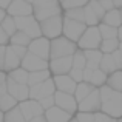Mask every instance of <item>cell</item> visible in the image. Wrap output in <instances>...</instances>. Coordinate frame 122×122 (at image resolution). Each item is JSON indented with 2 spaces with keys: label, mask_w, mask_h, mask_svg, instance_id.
I'll list each match as a JSON object with an SVG mask.
<instances>
[{
  "label": "cell",
  "mask_w": 122,
  "mask_h": 122,
  "mask_svg": "<svg viewBox=\"0 0 122 122\" xmlns=\"http://www.w3.org/2000/svg\"><path fill=\"white\" fill-rule=\"evenodd\" d=\"M101 93V111L113 119L122 117V93L111 90L108 85L99 88Z\"/></svg>",
  "instance_id": "cell-1"
},
{
  "label": "cell",
  "mask_w": 122,
  "mask_h": 122,
  "mask_svg": "<svg viewBox=\"0 0 122 122\" xmlns=\"http://www.w3.org/2000/svg\"><path fill=\"white\" fill-rule=\"evenodd\" d=\"M33 15L37 22L50 19L53 15H59L63 12L59 0H34L33 2Z\"/></svg>",
  "instance_id": "cell-2"
},
{
  "label": "cell",
  "mask_w": 122,
  "mask_h": 122,
  "mask_svg": "<svg viewBox=\"0 0 122 122\" xmlns=\"http://www.w3.org/2000/svg\"><path fill=\"white\" fill-rule=\"evenodd\" d=\"M77 43L71 42L70 39H66L65 36L56 37L51 40L50 45V59H59V57H66V56H73L77 51Z\"/></svg>",
  "instance_id": "cell-3"
},
{
  "label": "cell",
  "mask_w": 122,
  "mask_h": 122,
  "mask_svg": "<svg viewBox=\"0 0 122 122\" xmlns=\"http://www.w3.org/2000/svg\"><path fill=\"white\" fill-rule=\"evenodd\" d=\"M40 23V31L42 36L46 37V39L53 40L56 37L62 36V30H63V15H53L50 19H45V20L39 22Z\"/></svg>",
  "instance_id": "cell-4"
},
{
  "label": "cell",
  "mask_w": 122,
  "mask_h": 122,
  "mask_svg": "<svg viewBox=\"0 0 122 122\" xmlns=\"http://www.w3.org/2000/svg\"><path fill=\"white\" fill-rule=\"evenodd\" d=\"M15 19V25H17V30L25 33L31 40L37 39L42 36L40 31V23L36 20L34 15H25V17H14Z\"/></svg>",
  "instance_id": "cell-5"
},
{
  "label": "cell",
  "mask_w": 122,
  "mask_h": 122,
  "mask_svg": "<svg viewBox=\"0 0 122 122\" xmlns=\"http://www.w3.org/2000/svg\"><path fill=\"white\" fill-rule=\"evenodd\" d=\"M101 33H99V28L97 26H86L85 33L82 34V37L77 42V48L82 51L85 50H99L101 46Z\"/></svg>",
  "instance_id": "cell-6"
},
{
  "label": "cell",
  "mask_w": 122,
  "mask_h": 122,
  "mask_svg": "<svg viewBox=\"0 0 122 122\" xmlns=\"http://www.w3.org/2000/svg\"><path fill=\"white\" fill-rule=\"evenodd\" d=\"M86 25L83 22H76L71 19H65L63 17V30H62V36H65L66 39H70L71 42L77 43L79 39L82 37V34L85 33Z\"/></svg>",
  "instance_id": "cell-7"
},
{
  "label": "cell",
  "mask_w": 122,
  "mask_h": 122,
  "mask_svg": "<svg viewBox=\"0 0 122 122\" xmlns=\"http://www.w3.org/2000/svg\"><path fill=\"white\" fill-rule=\"evenodd\" d=\"M54 105L59 108H62L63 111L73 114L74 116L77 113V101H76L74 94L70 93H62V91H56L54 93Z\"/></svg>",
  "instance_id": "cell-8"
},
{
  "label": "cell",
  "mask_w": 122,
  "mask_h": 122,
  "mask_svg": "<svg viewBox=\"0 0 122 122\" xmlns=\"http://www.w3.org/2000/svg\"><path fill=\"white\" fill-rule=\"evenodd\" d=\"M54 93H56V85H54L53 77H50L48 81H45L42 83L30 86V99H34V101H40L43 97L53 96Z\"/></svg>",
  "instance_id": "cell-9"
},
{
  "label": "cell",
  "mask_w": 122,
  "mask_h": 122,
  "mask_svg": "<svg viewBox=\"0 0 122 122\" xmlns=\"http://www.w3.org/2000/svg\"><path fill=\"white\" fill-rule=\"evenodd\" d=\"M71 68H73V56H66V57H59V59H50L48 60V70H50L51 76L68 74Z\"/></svg>",
  "instance_id": "cell-10"
},
{
  "label": "cell",
  "mask_w": 122,
  "mask_h": 122,
  "mask_svg": "<svg viewBox=\"0 0 122 122\" xmlns=\"http://www.w3.org/2000/svg\"><path fill=\"white\" fill-rule=\"evenodd\" d=\"M77 111H83V113L101 111V93H99V88H94L82 102H79Z\"/></svg>",
  "instance_id": "cell-11"
},
{
  "label": "cell",
  "mask_w": 122,
  "mask_h": 122,
  "mask_svg": "<svg viewBox=\"0 0 122 122\" xmlns=\"http://www.w3.org/2000/svg\"><path fill=\"white\" fill-rule=\"evenodd\" d=\"M17 107H19V110L22 111V114H23V117H25L26 122H30L33 117L40 116V114L45 113V110L42 108L39 101H34V99H26V101H23V102H19Z\"/></svg>",
  "instance_id": "cell-12"
},
{
  "label": "cell",
  "mask_w": 122,
  "mask_h": 122,
  "mask_svg": "<svg viewBox=\"0 0 122 122\" xmlns=\"http://www.w3.org/2000/svg\"><path fill=\"white\" fill-rule=\"evenodd\" d=\"M50 45H51V40L46 39V37L40 36L37 39H33L28 45V51L36 56H39L40 59H45V60H50Z\"/></svg>",
  "instance_id": "cell-13"
},
{
  "label": "cell",
  "mask_w": 122,
  "mask_h": 122,
  "mask_svg": "<svg viewBox=\"0 0 122 122\" xmlns=\"http://www.w3.org/2000/svg\"><path fill=\"white\" fill-rule=\"evenodd\" d=\"M20 66L23 70H26L28 73L42 71V70H48V60L40 59L39 56H36V54H33V53H30V51H28V53L25 54V57L22 59Z\"/></svg>",
  "instance_id": "cell-14"
},
{
  "label": "cell",
  "mask_w": 122,
  "mask_h": 122,
  "mask_svg": "<svg viewBox=\"0 0 122 122\" xmlns=\"http://www.w3.org/2000/svg\"><path fill=\"white\" fill-rule=\"evenodd\" d=\"M6 91L12 96L17 102H23L30 99V86L25 83H17L12 79H6Z\"/></svg>",
  "instance_id": "cell-15"
},
{
  "label": "cell",
  "mask_w": 122,
  "mask_h": 122,
  "mask_svg": "<svg viewBox=\"0 0 122 122\" xmlns=\"http://www.w3.org/2000/svg\"><path fill=\"white\" fill-rule=\"evenodd\" d=\"M33 3H28L25 0H12L11 5L6 8V14L11 17H25L33 15Z\"/></svg>",
  "instance_id": "cell-16"
},
{
  "label": "cell",
  "mask_w": 122,
  "mask_h": 122,
  "mask_svg": "<svg viewBox=\"0 0 122 122\" xmlns=\"http://www.w3.org/2000/svg\"><path fill=\"white\" fill-rule=\"evenodd\" d=\"M54 85H56V91H62V93H70L74 94L77 83L73 81L68 74H62V76H53Z\"/></svg>",
  "instance_id": "cell-17"
},
{
  "label": "cell",
  "mask_w": 122,
  "mask_h": 122,
  "mask_svg": "<svg viewBox=\"0 0 122 122\" xmlns=\"http://www.w3.org/2000/svg\"><path fill=\"white\" fill-rule=\"evenodd\" d=\"M43 114H45V117H46L48 122H70L73 119V114L63 111L62 108L56 107V105L48 108V110H45Z\"/></svg>",
  "instance_id": "cell-18"
},
{
  "label": "cell",
  "mask_w": 122,
  "mask_h": 122,
  "mask_svg": "<svg viewBox=\"0 0 122 122\" xmlns=\"http://www.w3.org/2000/svg\"><path fill=\"white\" fill-rule=\"evenodd\" d=\"M22 59L14 53V50L11 48V45H6V51H5V66H3V71L9 73L12 70L19 68L20 66Z\"/></svg>",
  "instance_id": "cell-19"
},
{
  "label": "cell",
  "mask_w": 122,
  "mask_h": 122,
  "mask_svg": "<svg viewBox=\"0 0 122 122\" xmlns=\"http://www.w3.org/2000/svg\"><path fill=\"white\" fill-rule=\"evenodd\" d=\"M85 54V59H86V66L85 68L90 70H97L99 65H101V59H102V51L101 50H85L83 51Z\"/></svg>",
  "instance_id": "cell-20"
},
{
  "label": "cell",
  "mask_w": 122,
  "mask_h": 122,
  "mask_svg": "<svg viewBox=\"0 0 122 122\" xmlns=\"http://www.w3.org/2000/svg\"><path fill=\"white\" fill-rule=\"evenodd\" d=\"M102 23L110 25V26H114V28H119L122 25V19H121L119 9L113 8V9H110V11H107L105 15H104V19H102Z\"/></svg>",
  "instance_id": "cell-21"
},
{
  "label": "cell",
  "mask_w": 122,
  "mask_h": 122,
  "mask_svg": "<svg viewBox=\"0 0 122 122\" xmlns=\"http://www.w3.org/2000/svg\"><path fill=\"white\" fill-rule=\"evenodd\" d=\"M50 77H53L50 73V70H42V71H33L30 73L28 76V86H33V85H37V83H42L45 81H48Z\"/></svg>",
  "instance_id": "cell-22"
},
{
  "label": "cell",
  "mask_w": 122,
  "mask_h": 122,
  "mask_svg": "<svg viewBox=\"0 0 122 122\" xmlns=\"http://www.w3.org/2000/svg\"><path fill=\"white\" fill-rule=\"evenodd\" d=\"M105 85H108L111 90H114V91L122 93V70H116V71H113L111 74H108Z\"/></svg>",
  "instance_id": "cell-23"
},
{
  "label": "cell",
  "mask_w": 122,
  "mask_h": 122,
  "mask_svg": "<svg viewBox=\"0 0 122 122\" xmlns=\"http://www.w3.org/2000/svg\"><path fill=\"white\" fill-rule=\"evenodd\" d=\"M94 90V86L91 85V83H88V82H81V83H77V86H76V91H74V97H76V101H77V104L79 102H82L83 99L86 97V96L90 94V93Z\"/></svg>",
  "instance_id": "cell-24"
},
{
  "label": "cell",
  "mask_w": 122,
  "mask_h": 122,
  "mask_svg": "<svg viewBox=\"0 0 122 122\" xmlns=\"http://www.w3.org/2000/svg\"><path fill=\"white\" fill-rule=\"evenodd\" d=\"M107 77H108V74H105L101 68L93 70L91 77H90V82L88 83H91L94 88H101V86H104L105 83H107Z\"/></svg>",
  "instance_id": "cell-25"
},
{
  "label": "cell",
  "mask_w": 122,
  "mask_h": 122,
  "mask_svg": "<svg viewBox=\"0 0 122 122\" xmlns=\"http://www.w3.org/2000/svg\"><path fill=\"white\" fill-rule=\"evenodd\" d=\"M6 74H8V77L12 79L14 82L28 85V76H30V73H28L26 70H23L22 66H19V68L12 70V71H9V73H6Z\"/></svg>",
  "instance_id": "cell-26"
},
{
  "label": "cell",
  "mask_w": 122,
  "mask_h": 122,
  "mask_svg": "<svg viewBox=\"0 0 122 122\" xmlns=\"http://www.w3.org/2000/svg\"><path fill=\"white\" fill-rule=\"evenodd\" d=\"M99 68H101L105 74H111L113 71H116L117 66H116V63H114L113 56H111V54H104L102 59H101V65H99Z\"/></svg>",
  "instance_id": "cell-27"
},
{
  "label": "cell",
  "mask_w": 122,
  "mask_h": 122,
  "mask_svg": "<svg viewBox=\"0 0 122 122\" xmlns=\"http://www.w3.org/2000/svg\"><path fill=\"white\" fill-rule=\"evenodd\" d=\"M83 22H85L86 26H97L101 23L99 17L94 14V11L91 9L90 5H85L83 6Z\"/></svg>",
  "instance_id": "cell-28"
},
{
  "label": "cell",
  "mask_w": 122,
  "mask_h": 122,
  "mask_svg": "<svg viewBox=\"0 0 122 122\" xmlns=\"http://www.w3.org/2000/svg\"><path fill=\"white\" fill-rule=\"evenodd\" d=\"M119 48V40L117 39H102L99 50L102 51V54H111Z\"/></svg>",
  "instance_id": "cell-29"
},
{
  "label": "cell",
  "mask_w": 122,
  "mask_h": 122,
  "mask_svg": "<svg viewBox=\"0 0 122 122\" xmlns=\"http://www.w3.org/2000/svg\"><path fill=\"white\" fill-rule=\"evenodd\" d=\"M30 42H31L30 37H28L25 33L19 31V30L15 31V33L12 34L11 37H9V45H20V46H26V48H28Z\"/></svg>",
  "instance_id": "cell-30"
},
{
  "label": "cell",
  "mask_w": 122,
  "mask_h": 122,
  "mask_svg": "<svg viewBox=\"0 0 122 122\" xmlns=\"http://www.w3.org/2000/svg\"><path fill=\"white\" fill-rule=\"evenodd\" d=\"M17 104L19 102L15 101L9 93H5L3 96H0V110H2L3 113H6V111H9L11 108L17 107Z\"/></svg>",
  "instance_id": "cell-31"
},
{
  "label": "cell",
  "mask_w": 122,
  "mask_h": 122,
  "mask_svg": "<svg viewBox=\"0 0 122 122\" xmlns=\"http://www.w3.org/2000/svg\"><path fill=\"white\" fill-rule=\"evenodd\" d=\"M99 33H101L102 39H117V28L110 26V25H105V23H99Z\"/></svg>",
  "instance_id": "cell-32"
},
{
  "label": "cell",
  "mask_w": 122,
  "mask_h": 122,
  "mask_svg": "<svg viewBox=\"0 0 122 122\" xmlns=\"http://www.w3.org/2000/svg\"><path fill=\"white\" fill-rule=\"evenodd\" d=\"M0 26H2V30L6 33V36L11 37L12 34L17 31V25H15V19L11 17V15H6L5 19H3V22L0 23Z\"/></svg>",
  "instance_id": "cell-33"
},
{
  "label": "cell",
  "mask_w": 122,
  "mask_h": 122,
  "mask_svg": "<svg viewBox=\"0 0 122 122\" xmlns=\"http://www.w3.org/2000/svg\"><path fill=\"white\" fill-rule=\"evenodd\" d=\"M3 122H26V121H25L22 111L19 110V107H14V108H11L9 111H6V113H5Z\"/></svg>",
  "instance_id": "cell-34"
},
{
  "label": "cell",
  "mask_w": 122,
  "mask_h": 122,
  "mask_svg": "<svg viewBox=\"0 0 122 122\" xmlns=\"http://www.w3.org/2000/svg\"><path fill=\"white\" fill-rule=\"evenodd\" d=\"M65 19H71L76 22H83V8H73V9H65L62 12ZM85 23V22H83Z\"/></svg>",
  "instance_id": "cell-35"
},
{
  "label": "cell",
  "mask_w": 122,
  "mask_h": 122,
  "mask_svg": "<svg viewBox=\"0 0 122 122\" xmlns=\"http://www.w3.org/2000/svg\"><path fill=\"white\" fill-rule=\"evenodd\" d=\"M86 66V59H85V54H83L82 50H77L74 54H73V68H79L83 70Z\"/></svg>",
  "instance_id": "cell-36"
},
{
  "label": "cell",
  "mask_w": 122,
  "mask_h": 122,
  "mask_svg": "<svg viewBox=\"0 0 122 122\" xmlns=\"http://www.w3.org/2000/svg\"><path fill=\"white\" fill-rule=\"evenodd\" d=\"M90 0H63L60 5H62V9H73V8H83L85 5H88Z\"/></svg>",
  "instance_id": "cell-37"
},
{
  "label": "cell",
  "mask_w": 122,
  "mask_h": 122,
  "mask_svg": "<svg viewBox=\"0 0 122 122\" xmlns=\"http://www.w3.org/2000/svg\"><path fill=\"white\" fill-rule=\"evenodd\" d=\"M88 5L91 6V9L94 11V14L97 15V17H99V20L102 22V19H104L105 12H107V11H105L104 8H102V5H101L99 2H96V0H90V3H88Z\"/></svg>",
  "instance_id": "cell-38"
},
{
  "label": "cell",
  "mask_w": 122,
  "mask_h": 122,
  "mask_svg": "<svg viewBox=\"0 0 122 122\" xmlns=\"http://www.w3.org/2000/svg\"><path fill=\"white\" fill-rule=\"evenodd\" d=\"M77 122H94V113H83V111H77L74 114Z\"/></svg>",
  "instance_id": "cell-39"
},
{
  "label": "cell",
  "mask_w": 122,
  "mask_h": 122,
  "mask_svg": "<svg viewBox=\"0 0 122 122\" xmlns=\"http://www.w3.org/2000/svg\"><path fill=\"white\" fill-rule=\"evenodd\" d=\"M68 76L73 79L76 83H81L83 82V70H79V68H71L68 73Z\"/></svg>",
  "instance_id": "cell-40"
},
{
  "label": "cell",
  "mask_w": 122,
  "mask_h": 122,
  "mask_svg": "<svg viewBox=\"0 0 122 122\" xmlns=\"http://www.w3.org/2000/svg\"><path fill=\"white\" fill-rule=\"evenodd\" d=\"M39 104L42 105V108H43V110H48V108L54 107V94H53V96H48V97L40 99Z\"/></svg>",
  "instance_id": "cell-41"
},
{
  "label": "cell",
  "mask_w": 122,
  "mask_h": 122,
  "mask_svg": "<svg viewBox=\"0 0 122 122\" xmlns=\"http://www.w3.org/2000/svg\"><path fill=\"white\" fill-rule=\"evenodd\" d=\"M6 79H8V74L6 71H0V96H3L6 91Z\"/></svg>",
  "instance_id": "cell-42"
},
{
  "label": "cell",
  "mask_w": 122,
  "mask_h": 122,
  "mask_svg": "<svg viewBox=\"0 0 122 122\" xmlns=\"http://www.w3.org/2000/svg\"><path fill=\"white\" fill-rule=\"evenodd\" d=\"M11 48L14 50V53L17 54L20 59H23L25 54L28 53V48H26V46H20V45H11Z\"/></svg>",
  "instance_id": "cell-43"
},
{
  "label": "cell",
  "mask_w": 122,
  "mask_h": 122,
  "mask_svg": "<svg viewBox=\"0 0 122 122\" xmlns=\"http://www.w3.org/2000/svg\"><path fill=\"white\" fill-rule=\"evenodd\" d=\"M113 117H110L108 114L102 113V111H96L94 113V122H110Z\"/></svg>",
  "instance_id": "cell-44"
},
{
  "label": "cell",
  "mask_w": 122,
  "mask_h": 122,
  "mask_svg": "<svg viewBox=\"0 0 122 122\" xmlns=\"http://www.w3.org/2000/svg\"><path fill=\"white\" fill-rule=\"evenodd\" d=\"M111 56H113V59H114V63H116L117 70H122V53L119 50H116L114 53H111Z\"/></svg>",
  "instance_id": "cell-45"
},
{
  "label": "cell",
  "mask_w": 122,
  "mask_h": 122,
  "mask_svg": "<svg viewBox=\"0 0 122 122\" xmlns=\"http://www.w3.org/2000/svg\"><path fill=\"white\" fill-rule=\"evenodd\" d=\"M6 45H9V37L0 26V46H6Z\"/></svg>",
  "instance_id": "cell-46"
},
{
  "label": "cell",
  "mask_w": 122,
  "mask_h": 122,
  "mask_svg": "<svg viewBox=\"0 0 122 122\" xmlns=\"http://www.w3.org/2000/svg\"><path fill=\"white\" fill-rule=\"evenodd\" d=\"M5 51L6 46H0V71H3V66H5Z\"/></svg>",
  "instance_id": "cell-47"
},
{
  "label": "cell",
  "mask_w": 122,
  "mask_h": 122,
  "mask_svg": "<svg viewBox=\"0 0 122 122\" xmlns=\"http://www.w3.org/2000/svg\"><path fill=\"white\" fill-rule=\"evenodd\" d=\"M102 5V8L105 9V11H110V9H113L114 8V5H113V0H104V2H99Z\"/></svg>",
  "instance_id": "cell-48"
},
{
  "label": "cell",
  "mask_w": 122,
  "mask_h": 122,
  "mask_svg": "<svg viewBox=\"0 0 122 122\" xmlns=\"http://www.w3.org/2000/svg\"><path fill=\"white\" fill-rule=\"evenodd\" d=\"M91 73H93V70H90V68H83V82H90Z\"/></svg>",
  "instance_id": "cell-49"
},
{
  "label": "cell",
  "mask_w": 122,
  "mask_h": 122,
  "mask_svg": "<svg viewBox=\"0 0 122 122\" xmlns=\"http://www.w3.org/2000/svg\"><path fill=\"white\" fill-rule=\"evenodd\" d=\"M30 122H48V121H46V117H45V114H40V116L33 117Z\"/></svg>",
  "instance_id": "cell-50"
},
{
  "label": "cell",
  "mask_w": 122,
  "mask_h": 122,
  "mask_svg": "<svg viewBox=\"0 0 122 122\" xmlns=\"http://www.w3.org/2000/svg\"><path fill=\"white\" fill-rule=\"evenodd\" d=\"M11 2H12V0H0V8H2V9H6L9 5H11Z\"/></svg>",
  "instance_id": "cell-51"
},
{
  "label": "cell",
  "mask_w": 122,
  "mask_h": 122,
  "mask_svg": "<svg viewBox=\"0 0 122 122\" xmlns=\"http://www.w3.org/2000/svg\"><path fill=\"white\" fill-rule=\"evenodd\" d=\"M113 5L116 9H121L122 8V0H113Z\"/></svg>",
  "instance_id": "cell-52"
},
{
  "label": "cell",
  "mask_w": 122,
  "mask_h": 122,
  "mask_svg": "<svg viewBox=\"0 0 122 122\" xmlns=\"http://www.w3.org/2000/svg\"><path fill=\"white\" fill-rule=\"evenodd\" d=\"M6 15H8V14H6V9H2V8H0V23L3 22V19H5Z\"/></svg>",
  "instance_id": "cell-53"
},
{
  "label": "cell",
  "mask_w": 122,
  "mask_h": 122,
  "mask_svg": "<svg viewBox=\"0 0 122 122\" xmlns=\"http://www.w3.org/2000/svg\"><path fill=\"white\" fill-rule=\"evenodd\" d=\"M117 40L122 42V25H121L119 28H117Z\"/></svg>",
  "instance_id": "cell-54"
},
{
  "label": "cell",
  "mask_w": 122,
  "mask_h": 122,
  "mask_svg": "<svg viewBox=\"0 0 122 122\" xmlns=\"http://www.w3.org/2000/svg\"><path fill=\"white\" fill-rule=\"evenodd\" d=\"M3 117H5V113L0 110V122H3Z\"/></svg>",
  "instance_id": "cell-55"
},
{
  "label": "cell",
  "mask_w": 122,
  "mask_h": 122,
  "mask_svg": "<svg viewBox=\"0 0 122 122\" xmlns=\"http://www.w3.org/2000/svg\"><path fill=\"white\" fill-rule=\"evenodd\" d=\"M117 50H119L121 53H122V42H119V48H117Z\"/></svg>",
  "instance_id": "cell-56"
},
{
  "label": "cell",
  "mask_w": 122,
  "mask_h": 122,
  "mask_svg": "<svg viewBox=\"0 0 122 122\" xmlns=\"http://www.w3.org/2000/svg\"><path fill=\"white\" fill-rule=\"evenodd\" d=\"M70 122H77V121H76V117H74V116H73V119H71V121H70Z\"/></svg>",
  "instance_id": "cell-57"
},
{
  "label": "cell",
  "mask_w": 122,
  "mask_h": 122,
  "mask_svg": "<svg viewBox=\"0 0 122 122\" xmlns=\"http://www.w3.org/2000/svg\"><path fill=\"white\" fill-rule=\"evenodd\" d=\"M25 2H28V3H33V2H34V0H25Z\"/></svg>",
  "instance_id": "cell-58"
},
{
  "label": "cell",
  "mask_w": 122,
  "mask_h": 122,
  "mask_svg": "<svg viewBox=\"0 0 122 122\" xmlns=\"http://www.w3.org/2000/svg\"><path fill=\"white\" fill-rule=\"evenodd\" d=\"M119 12H121V19H122V8H121V9H119Z\"/></svg>",
  "instance_id": "cell-59"
},
{
  "label": "cell",
  "mask_w": 122,
  "mask_h": 122,
  "mask_svg": "<svg viewBox=\"0 0 122 122\" xmlns=\"http://www.w3.org/2000/svg\"><path fill=\"white\" fill-rule=\"evenodd\" d=\"M110 122H117V119H111V121H110Z\"/></svg>",
  "instance_id": "cell-60"
},
{
  "label": "cell",
  "mask_w": 122,
  "mask_h": 122,
  "mask_svg": "<svg viewBox=\"0 0 122 122\" xmlns=\"http://www.w3.org/2000/svg\"><path fill=\"white\" fill-rule=\"evenodd\" d=\"M117 122H122V117H121V119H117Z\"/></svg>",
  "instance_id": "cell-61"
},
{
  "label": "cell",
  "mask_w": 122,
  "mask_h": 122,
  "mask_svg": "<svg viewBox=\"0 0 122 122\" xmlns=\"http://www.w3.org/2000/svg\"><path fill=\"white\" fill-rule=\"evenodd\" d=\"M96 2H104V0H96Z\"/></svg>",
  "instance_id": "cell-62"
},
{
  "label": "cell",
  "mask_w": 122,
  "mask_h": 122,
  "mask_svg": "<svg viewBox=\"0 0 122 122\" xmlns=\"http://www.w3.org/2000/svg\"><path fill=\"white\" fill-rule=\"evenodd\" d=\"M59 2H60V3H62V2H63V0H59Z\"/></svg>",
  "instance_id": "cell-63"
}]
</instances>
